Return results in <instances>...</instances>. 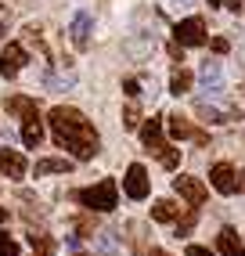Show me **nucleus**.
<instances>
[{
    "mask_svg": "<svg viewBox=\"0 0 245 256\" xmlns=\"http://www.w3.org/2000/svg\"><path fill=\"white\" fill-rule=\"evenodd\" d=\"M170 90L177 94V98L188 94V90H191V72H188V69H177V72H173V80H170Z\"/></svg>",
    "mask_w": 245,
    "mask_h": 256,
    "instance_id": "20",
    "label": "nucleus"
},
{
    "mask_svg": "<svg viewBox=\"0 0 245 256\" xmlns=\"http://www.w3.org/2000/svg\"><path fill=\"white\" fill-rule=\"evenodd\" d=\"M213 50H216V54H227V50H231V44H227V40H213Z\"/></svg>",
    "mask_w": 245,
    "mask_h": 256,
    "instance_id": "27",
    "label": "nucleus"
},
{
    "mask_svg": "<svg viewBox=\"0 0 245 256\" xmlns=\"http://www.w3.org/2000/svg\"><path fill=\"white\" fill-rule=\"evenodd\" d=\"M76 256H83V252H76Z\"/></svg>",
    "mask_w": 245,
    "mask_h": 256,
    "instance_id": "33",
    "label": "nucleus"
},
{
    "mask_svg": "<svg viewBox=\"0 0 245 256\" xmlns=\"http://www.w3.org/2000/svg\"><path fill=\"white\" fill-rule=\"evenodd\" d=\"M177 216H180V206L170 202V198H159L152 206V220H159V224H170V220H177Z\"/></svg>",
    "mask_w": 245,
    "mask_h": 256,
    "instance_id": "15",
    "label": "nucleus"
},
{
    "mask_svg": "<svg viewBox=\"0 0 245 256\" xmlns=\"http://www.w3.org/2000/svg\"><path fill=\"white\" fill-rule=\"evenodd\" d=\"M177 4H195V0H177Z\"/></svg>",
    "mask_w": 245,
    "mask_h": 256,
    "instance_id": "31",
    "label": "nucleus"
},
{
    "mask_svg": "<svg viewBox=\"0 0 245 256\" xmlns=\"http://www.w3.org/2000/svg\"><path fill=\"white\" fill-rule=\"evenodd\" d=\"M216 249H220V256H245V249H242V242H238V231H234V228H224V231L216 234Z\"/></svg>",
    "mask_w": 245,
    "mask_h": 256,
    "instance_id": "13",
    "label": "nucleus"
},
{
    "mask_svg": "<svg viewBox=\"0 0 245 256\" xmlns=\"http://www.w3.org/2000/svg\"><path fill=\"white\" fill-rule=\"evenodd\" d=\"M0 256H18V242H11L4 231H0Z\"/></svg>",
    "mask_w": 245,
    "mask_h": 256,
    "instance_id": "23",
    "label": "nucleus"
},
{
    "mask_svg": "<svg viewBox=\"0 0 245 256\" xmlns=\"http://www.w3.org/2000/svg\"><path fill=\"white\" fill-rule=\"evenodd\" d=\"M184 256H216V252H209L206 246H188V252Z\"/></svg>",
    "mask_w": 245,
    "mask_h": 256,
    "instance_id": "26",
    "label": "nucleus"
},
{
    "mask_svg": "<svg viewBox=\"0 0 245 256\" xmlns=\"http://www.w3.org/2000/svg\"><path fill=\"white\" fill-rule=\"evenodd\" d=\"M76 198L94 213H112L119 206V188H116V180H98L90 188H83V192H76Z\"/></svg>",
    "mask_w": 245,
    "mask_h": 256,
    "instance_id": "2",
    "label": "nucleus"
},
{
    "mask_svg": "<svg viewBox=\"0 0 245 256\" xmlns=\"http://www.w3.org/2000/svg\"><path fill=\"white\" fill-rule=\"evenodd\" d=\"M141 141L148 144V152H155V156H159V162H162L166 170H177L180 152L170 148V144L162 141V119H148V123L141 126Z\"/></svg>",
    "mask_w": 245,
    "mask_h": 256,
    "instance_id": "3",
    "label": "nucleus"
},
{
    "mask_svg": "<svg viewBox=\"0 0 245 256\" xmlns=\"http://www.w3.org/2000/svg\"><path fill=\"white\" fill-rule=\"evenodd\" d=\"M122 90H126L130 98H141V83H137V80H126V83H122Z\"/></svg>",
    "mask_w": 245,
    "mask_h": 256,
    "instance_id": "25",
    "label": "nucleus"
},
{
    "mask_svg": "<svg viewBox=\"0 0 245 256\" xmlns=\"http://www.w3.org/2000/svg\"><path fill=\"white\" fill-rule=\"evenodd\" d=\"M170 134H173V138H180V141H184V138H195V141H206L202 134H198V130H191V126L184 123L180 116H170Z\"/></svg>",
    "mask_w": 245,
    "mask_h": 256,
    "instance_id": "17",
    "label": "nucleus"
},
{
    "mask_svg": "<svg viewBox=\"0 0 245 256\" xmlns=\"http://www.w3.org/2000/svg\"><path fill=\"white\" fill-rule=\"evenodd\" d=\"M209 184H213L220 195H238L242 192V177H238V170L231 162H216L209 170Z\"/></svg>",
    "mask_w": 245,
    "mask_h": 256,
    "instance_id": "4",
    "label": "nucleus"
},
{
    "mask_svg": "<svg viewBox=\"0 0 245 256\" xmlns=\"http://www.w3.org/2000/svg\"><path fill=\"white\" fill-rule=\"evenodd\" d=\"M126 126H137V108H126V119H122Z\"/></svg>",
    "mask_w": 245,
    "mask_h": 256,
    "instance_id": "28",
    "label": "nucleus"
},
{
    "mask_svg": "<svg viewBox=\"0 0 245 256\" xmlns=\"http://www.w3.org/2000/svg\"><path fill=\"white\" fill-rule=\"evenodd\" d=\"M26 156L22 152H11V148H0V174L4 177H11V180H18V177H26Z\"/></svg>",
    "mask_w": 245,
    "mask_h": 256,
    "instance_id": "11",
    "label": "nucleus"
},
{
    "mask_svg": "<svg viewBox=\"0 0 245 256\" xmlns=\"http://www.w3.org/2000/svg\"><path fill=\"white\" fill-rule=\"evenodd\" d=\"M72 83H76V76L72 72H65V76H54V72H44V87H72Z\"/></svg>",
    "mask_w": 245,
    "mask_h": 256,
    "instance_id": "21",
    "label": "nucleus"
},
{
    "mask_svg": "<svg viewBox=\"0 0 245 256\" xmlns=\"http://www.w3.org/2000/svg\"><path fill=\"white\" fill-rule=\"evenodd\" d=\"M29 246H32V249H36L40 256H50V252H54V246H50V242H47V238H44V234H29Z\"/></svg>",
    "mask_w": 245,
    "mask_h": 256,
    "instance_id": "22",
    "label": "nucleus"
},
{
    "mask_svg": "<svg viewBox=\"0 0 245 256\" xmlns=\"http://www.w3.org/2000/svg\"><path fill=\"white\" fill-rule=\"evenodd\" d=\"M94 249L104 252V256H112V252H119V242H116L112 231H98V234H94Z\"/></svg>",
    "mask_w": 245,
    "mask_h": 256,
    "instance_id": "18",
    "label": "nucleus"
},
{
    "mask_svg": "<svg viewBox=\"0 0 245 256\" xmlns=\"http://www.w3.org/2000/svg\"><path fill=\"white\" fill-rule=\"evenodd\" d=\"M173 40H177L180 47H202V44L209 40V36H206V22H202V18H184V22H177Z\"/></svg>",
    "mask_w": 245,
    "mask_h": 256,
    "instance_id": "5",
    "label": "nucleus"
},
{
    "mask_svg": "<svg viewBox=\"0 0 245 256\" xmlns=\"http://www.w3.org/2000/svg\"><path fill=\"white\" fill-rule=\"evenodd\" d=\"M4 220H8V210H4V206H0V224H4Z\"/></svg>",
    "mask_w": 245,
    "mask_h": 256,
    "instance_id": "29",
    "label": "nucleus"
},
{
    "mask_svg": "<svg viewBox=\"0 0 245 256\" xmlns=\"http://www.w3.org/2000/svg\"><path fill=\"white\" fill-rule=\"evenodd\" d=\"M122 192H126L130 198H148V192H152V180H148V170L141 166V162H134L130 170H126V177H122Z\"/></svg>",
    "mask_w": 245,
    "mask_h": 256,
    "instance_id": "7",
    "label": "nucleus"
},
{
    "mask_svg": "<svg viewBox=\"0 0 245 256\" xmlns=\"http://www.w3.org/2000/svg\"><path fill=\"white\" fill-rule=\"evenodd\" d=\"M90 29H94L90 14H86V11H76L72 22H68V40L76 44V50H86V47H90Z\"/></svg>",
    "mask_w": 245,
    "mask_h": 256,
    "instance_id": "10",
    "label": "nucleus"
},
{
    "mask_svg": "<svg viewBox=\"0 0 245 256\" xmlns=\"http://www.w3.org/2000/svg\"><path fill=\"white\" fill-rule=\"evenodd\" d=\"M198 80H202V90H206L209 98H220V94H224V69H220V62L206 58L202 69H198Z\"/></svg>",
    "mask_w": 245,
    "mask_h": 256,
    "instance_id": "8",
    "label": "nucleus"
},
{
    "mask_svg": "<svg viewBox=\"0 0 245 256\" xmlns=\"http://www.w3.org/2000/svg\"><path fill=\"white\" fill-rule=\"evenodd\" d=\"M152 256H166V252H162V249H152Z\"/></svg>",
    "mask_w": 245,
    "mask_h": 256,
    "instance_id": "30",
    "label": "nucleus"
},
{
    "mask_svg": "<svg viewBox=\"0 0 245 256\" xmlns=\"http://www.w3.org/2000/svg\"><path fill=\"white\" fill-rule=\"evenodd\" d=\"M191 228H195V206H191V216H184L180 224H177V238H180V234H188Z\"/></svg>",
    "mask_w": 245,
    "mask_h": 256,
    "instance_id": "24",
    "label": "nucleus"
},
{
    "mask_svg": "<svg viewBox=\"0 0 245 256\" xmlns=\"http://www.w3.org/2000/svg\"><path fill=\"white\" fill-rule=\"evenodd\" d=\"M8 112L22 116V119H29L32 112H36V101H29V98H8Z\"/></svg>",
    "mask_w": 245,
    "mask_h": 256,
    "instance_id": "19",
    "label": "nucleus"
},
{
    "mask_svg": "<svg viewBox=\"0 0 245 256\" xmlns=\"http://www.w3.org/2000/svg\"><path fill=\"white\" fill-rule=\"evenodd\" d=\"M22 141H26V148H36V144L44 141V123H40L36 112H32L26 123H22Z\"/></svg>",
    "mask_w": 245,
    "mask_h": 256,
    "instance_id": "14",
    "label": "nucleus"
},
{
    "mask_svg": "<svg viewBox=\"0 0 245 256\" xmlns=\"http://www.w3.org/2000/svg\"><path fill=\"white\" fill-rule=\"evenodd\" d=\"M50 138H54L72 159L86 162V159H94L98 156V130L90 126V119H86L80 108H50Z\"/></svg>",
    "mask_w": 245,
    "mask_h": 256,
    "instance_id": "1",
    "label": "nucleus"
},
{
    "mask_svg": "<svg viewBox=\"0 0 245 256\" xmlns=\"http://www.w3.org/2000/svg\"><path fill=\"white\" fill-rule=\"evenodd\" d=\"M72 170V159H40L36 162V177H47V174H68Z\"/></svg>",
    "mask_w": 245,
    "mask_h": 256,
    "instance_id": "16",
    "label": "nucleus"
},
{
    "mask_svg": "<svg viewBox=\"0 0 245 256\" xmlns=\"http://www.w3.org/2000/svg\"><path fill=\"white\" fill-rule=\"evenodd\" d=\"M0 36H4V26H0Z\"/></svg>",
    "mask_w": 245,
    "mask_h": 256,
    "instance_id": "32",
    "label": "nucleus"
},
{
    "mask_svg": "<svg viewBox=\"0 0 245 256\" xmlns=\"http://www.w3.org/2000/svg\"><path fill=\"white\" fill-rule=\"evenodd\" d=\"M173 192H177L184 202H188V206H202V202H206V184L198 180V177H188V174H177V177H173Z\"/></svg>",
    "mask_w": 245,
    "mask_h": 256,
    "instance_id": "6",
    "label": "nucleus"
},
{
    "mask_svg": "<svg viewBox=\"0 0 245 256\" xmlns=\"http://www.w3.org/2000/svg\"><path fill=\"white\" fill-rule=\"evenodd\" d=\"M22 69H26V47H22V44H8L4 54H0V76H4V80H14Z\"/></svg>",
    "mask_w": 245,
    "mask_h": 256,
    "instance_id": "9",
    "label": "nucleus"
},
{
    "mask_svg": "<svg viewBox=\"0 0 245 256\" xmlns=\"http://www.w3.org/2000/svg\"><path fill=\"white\" fill-rule=\"evenodd\" d=\"M195 112L206 119V123H213V126H220V123H231V119H234V112H231V108H220V105H213V101H198V105H195Z\"/></svg>",
    "mask_w": 245,
    "mask_h": 256,
    "instance_id": "12",
    "label": "nucleus"
}]
</instances>
